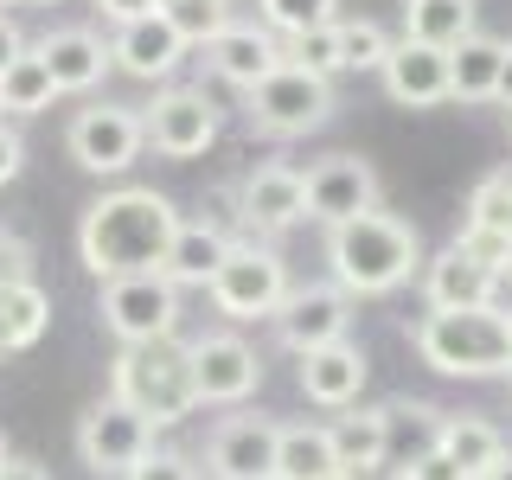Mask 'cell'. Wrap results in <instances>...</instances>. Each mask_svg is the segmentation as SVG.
Listing matches in <instances>:
<instances>
[{
	"mask_svg": "<svg viewBox=\"0 0 512 480\" xmlns=\"http://www.w3.org/2000/svg\"><path fill=\"white\" fill-rule=\"evenodd\" d=\"M7 461H13V448H7V436H0V468H7Z\"/></svg>",
	"mask_w": 512,
	"mask_h": 480,
	"instance_id": "obj_46",
	"label": "cell"
},
{
	"mask_svg": "<svg viewBox=\"0 0 512 480\" xmlns=\"http://www.w3.org/2000/svg\"><path fill=\"white\" fill-rule=\"evenodd\" d=\"M384 436H391V461H404V468H416L423 455H436V436H442V410L429 404H384ZM397 468V474H404Z\"/></svg>",
	"mask_w": 512,
	"mask_h": 480,
	"instance_id": "obj_29",
	"label": "cell"
},
{
	"mask_svg": "<svg viewBox=\"0 0 512 480\" xmlns=\"http://www.w3.org/2000/svg\"><path fill=\"white\" fill-rule=\"evenodd\" d=\"M378 77H384V96H391V103H404V109H436V103H448V52H436V45L397 39Z\"/></svg>",
	"mask_w": 512,
	"mask_h": 480,
	"instance_id": "obj_20",
	"label": "cell"
},
{
	"mask_svg": "<svg viewBox=\"0 0 512 480\" xmlns=\"http://www.w3.org/2000/svg\"><path fill=\"white\" fill-rule=\"evenodd\" d=\"M506 180H512V167H506Z\"/></svg>",
	"mask_w": 512,
	"mask_h": 480,
	"instance_id": "obj_49",
	"label": "cell"
},
{
	"mask_svg": "<svg viewBox=\"0 0 512 480\" xmlns=\"http://www.w3.org/2000/svg\"><path fill=\"white\" fill-rule=\"evenodd\" d=\"M327 116H333V84L295 71V64H282V71H269L256 90H244V122L269 141H295V135H308V128H320Z\"/></svg>",
	"mask_w": 512,
	"mask_h": 480,
	"instance_id": "obj_5",
	"label": "cell"
},
{
	"mask_svg": "<svg viewBox=\"0 0 512 480\" xmlns=\"http://www.w3.org/2000/svg\"><path fill=\"white\" fill-rule=\"evenodd\" d=\"M276 480H352L333 455L327 423H282L276 436Z\"/></svg>",
	"mask_w": 512,
	"mask_h": 480,
	"instance_id": "obj_24",
	"label": "cell"
},
{
	"mask_svg": "<svg viewBox=\"0 0 512 480\" xmlns=\"http://www.w3.org/2000/svg\"><path fill=\"white\" fill-rule=\"evenodd\" d=\"M506 372H512V359H506Z\"/></svg>",
	"mask_w": 512,
	"mask_h": 480,
	"instance_id": "obj_50",
	"label": "cell"
},
{
	"mask_svg": "<svg viewBox=\"0 0 512 480\" xmlns=\"http://www.w3.org/2000/svg\"><path fill=\"white\" fill-rule=\"evenodd\" d=\"M327 269H333V288H346L352 301L365 295H391L404 288L416 269H423V237L410 231L397 212H365L352 224H333L327 231Z\"/></svg>",
	"mask_w": 512,
	"mask_h": 480,
	"instance_id": "obj_2",
	"label": "cell"
},
{
	"mask_svg": "<svg viewBox=\"0 0 512 480\" xmlns=\"http://www.w3.org/2000/svg\"><path fill=\"white\" fill-rule=\"evenodd\" d=\"M32 58L52 71V84H58V96L64 90H96L103 84V71H109V39L103 32H90V26H52L39 45H32Z\"/></svg>",
	"mask_w": 512,
	"mask_h": 480,
	"instance_id": "obj_18",
	"label": "cell"
},
{
	"mask_svg": "<svg viewBox=\"0 0 512 480\" xmlns=\"http://www.w3.org/2000/svg\"><path fill=\"white\" fill-rule=\"evenodd\" d=\"M192 45L173 32L160 13H148V20H135V26H116V39H109V64L128 77H141V84H160V77H173L186 64Z\"/></svg>",
	"mask_w": 512,
	"mask_h": 480,
	"instance_id": "obj_19",
	"label": "cell"
},
{
	"mask_svg": "<svg viewBox=\"0 0 512 480\" xmlns=\"http://www.w3.org/2000/svg\"><path fill=\"white\" fill-rule=\"evenodd\" d=\"M109 397H122L128 410H141L154 429L192 416V410H199V391H192V352H186V340L122 346L116 365H109Z\"/></svg>",
	"mask_w": 512,
	"mask_h": 480,
	"instance_id": "obj_4",
	"label": "cell"
},
{
	"mask_svg": "<svg viewBox=\"0 0 512 480\" xmlns=\"http://www.w3.org/2000/svg\"><path fill=\"white\" fill-rule=\"evenodd\" d=\"M288 263L269 244H231V256L218 263V276L205 282V295H212V308L224 320H269L282 308L288 295Z\"/></svg>",
	"mask_w": 512,
	"mask_h": 480,
	"instance_id": "obj_6",
	"label": "cell"
},
{
	"mask_svg": "<svg viewBox=\"0 0 512 480\" xmlns=\"http://www.w3.org/2000/svg\"><path fill=\"white\" fill-rule=\"evenodd\" d=\"M301 186H308V218H320L327 231H333V224L365 218V212H378V199H384L378 167H372V160H359V154L314 160V167L301 173Z\"/></svg>",
	"mask_w": 512,
	"mask_h": 480,
	"instance_id": "obj_12",
	"label": "cell"
},
{
	"mask_svg": "<svg viewBox=\"0 0 512 480\" xmlns=\"http://www.w3.org/2000/svg\"><path fill=\"white\" fill-rule=\"evenodd\" d=\"M141 128H148V148L167 160H199L218 141V103L192 84L160 90L148 109H141Z\"/></svg>",
	"mask_w": 512,
	"mask_h": 480,
	"instance_id": "obj_11",
	"label": "cell"
},
{
	"mask_svg": "<svg viewBox=\"0 0 512 480\" xmlns=\"http://www.w3.org/2000/svg\"><path fill=\"white\" fill-rule=\"evenodd\" d=\"M500 64H506V39H461L448 52V103H500Z\"/></svg>",
	"mask_w": 512,
	"mask_h": 480,
	"instance_id": "obj_23",
	"label": "cell"
},
{
	"mask_svg": "<svg viewBox=\"0 0 512 480\" xmlns=\"http://www.w3.org/2000/svg\"><path fill=\"white\" fill-rule=\"evenodd\" d=\"M205 64H212V77L218 84H231V90H256L269 71H282V39L269 26H256V20H231L218 32L212 45H205Z\"/></svg>",
	"mask_w": 512,
	"mask_h": 480,
	"instance_id": "obj_17",
	"label": "cell"
},
{
	"mask_svg": "<svg viewBox=\"0 0 512 480\" xmlns=\"http://www.w3.org/2000/svg\"><path fill=\"white\" fill-rule=\"evenodd\" d=\"M327 436H333V455H340V468H346L352 480L378 474L384 461H391V436H384V404H378V410H359V404H352V416L327 423Z\"/></svg>",
	"mask_w": 512,
	"mask_h": 480,
	"instance_id": "obj_26",
	"label": "cell"
},
{
	"mask_svg": "<svg viewBox=\"0 0 512 480\" xmlns=\"http://www.w3.org/2000/svg\"><path fill=\"white\" fill-rule=\"evenodd\" d=\"M20 167H26V141L13 135L7 122H0V186H7V180H20Z\"/></svg>",
	"mask_w": 512,
	"mask_h": 480,
	"instance_id": "obj_41",
	"label": "cell"
},
{
	"mask_svg": "<svg viewBox=\"0 0 512 480\" xmlns=\"http://www.w3.org/2000/svg\"><path fill=\"white\" fill-rule=\"evenodd\" d=\"M500 103L512 109V39H506V64H500Z\"/></svg>",
	"mask_w": 512,
	"mask_h": 480,
	"instance_id": "obj_44",
	"label": "cell"
},
{
	"mask_svg": "<svg viewBox=\"0 0 512 480\" xmlns=\"http://www.w3.org/2000/svg\"><path fill=\"white\" fill-rule=\"evenodd\" d=\"M39 7H58V0H39Z\"/></svg>",
	"mask_w": 512,
	"mask_h": 480,
	"instance_id": "obj_48",
	"label": "cell"
},
{
	"mask_svg": "<svg viewBox=\"0 0 512 480\" xmlns=\"http://www.w3.org/2000/svg\"><path fill=\"white\" fill-rule=\"evenodd\" d=\"M468 224L474 231H493V237H512V180L506 173H487L468 199Z\"/></svg>",
	"mask_w": 512,
	"mask_h": 480,
	"instance_id": "obj_35",
	"label": "cell"
},
{
	"mask_svg": "<svg viewBox=\"0 0 512 480\" xmlns=\"http://www.w3.org/2000/svg\"><path fill=\"white\" fill-rule=\"evenodd\" d=\"M52 96H58L52 71L26 52L7 77H0V116H45V109H52Z\"/></svg>",
	"mask_w": 512,
	"mask_h": 480,
	"instance_id": "obj_30",
	"label": "cell"
},
{
	"mask_svg": "<svg viewBox=\"0 0 512 480\" xmlns=\"http://www.w3.org/2000/svg\"><path fill=\"white\" fill-rule=\"evenodd\" d=\"M224 256H231V237H224L218 224L180 218V231H173V244H167V263H160V276H167L173 288H205V282L218 276Z\"/></svg>",
	"mask_w": 512,
	"mask_h": 480,
	"instance_id": "obj_22",
	"label": "cell"
},
{
	"mask_svg": "<svg viewBox=\"0 0 512 480\" xmlns=\"http://www.w3.org/2000/svg\"><path fill=\"white\" fill-rule=\"evenodd\" d=\"M391 32L378 20H340V52H346V71H384V58H391Z\"/></svg>",
	"mask_w": 512,
	"mask_h": 480,
	"instance_id": "obj_34",
	"label": "cell"
},
{
	"mask_svg": "<svg viewBox=\"0 0 512 480\" xmlns=\"http://www.w3.org/2000/svg\"><path fill=\"white\" fill-rule=\"evenodd\" d=\"M128 480H199V468H192L180 448H154V455L141 461V468L128 474Z\"/></svg>",
	"mask_w": 512,
	"mask_h": 480,
	"instance_id": "obj_37",
	"label": "cell"
},
{
	"mask_svg": "<svg viewBox=\"0 0 512 480\" xmlns=\"http://www.w3.org/2000/svg\"><path fill=\"white\" fill-rule=\"evenodd\" d=\"M365 378H372V359H365L359 340H340V346H320L301 359V391H308V404L320 410H352L365 391Z\"/></svg>",
	"mask_w": 512,
	"mask_h": 480,
	"instance_id": "obj_21",
	"label": "cell"
},
{
	"mask_svg": "<svg viewBox=\"0 0 512 480\" xmlns=\"http://www.w3.org/2000/svg\"><path fill=\"white\" fill-rule=\"evenodd\" d=\"M77 455H84L90 474H122L128 480L154 455V423L141 410H128L122 397H103V404H90L84 423H77Z\"/></svg>",
	"mask_w": 512,
	"mask_h": 480,
	"instance_id": "obj_9",
	"label": "cell"
},
{
	"mask_svg": "<svg viewBox=\"0 0 512 480\" xmlns=\"http://www.w3.org/2000/svg\"><path fill=\"white\" fill-rule=\"evenodd\" d=\"M237 218H244L256 237L295 231V224L308 218V186H301V173L282 167V160H263V167H250L244 186H237Z\"/></svg>",
	"mask_w": 512,
	"mask_h": 480,
	"instance_id": "obj_15",
	"label": "cell"
},
{
	"mask_svg": "<svg viewBox=\"0 0 512 480\" xmlns=\"http://www.w3.org/2000/svg\"><path fill=\"white\" fill-rule=\"evenodd\" d=\"M26 263H32V250L20 244V237H0V288H7V282H26Z\"/></svg>",
	"mask_w": 512,
	"mask_h": 480,
	"instance_id": "obj_40",
	"label": "cell"
},
{
	"mask_svg": "<svg viewBox=\"0 0 512 480\" xmlns=\"http://www.w3.org/2000/svg\"><path fill=\"white\" fill-rule=\"evenodd\" d=\"M0 480H52V474H45V468H39V461H26V455H13V461H7V468H0Z\"/></svg>",
	"mask_w": 512,
	"mask_h": 480,
	"instance_id": "obj_43",
	"label": "cell"
},
{
	"mask_svg": "<svg viewBox=\"0 0 512 480\" xmlns=\"http://www.w3.org/2000/svg\"><path fill=\"white\" fill-rule=\"evenodd\" d=\"M26 52H32V45H26V32L13 26V13H0V77H7V71H13V64H20Z\"/></svg>",
	"mask_w": 512,
	"mask_h": 480,
	"instance_id": "obj_39",
	"label": "cell"
},
{
	"mask_svg": "<svg viewBox=\"0 0 512 480\" xmlns=\"http://www.w3.org/2000/svg\"><path fill=\"white\" fill-rule=\"evenodd\" d=\"M256 13H263V26L282 45L314 32V26H340V0H256Z\"/></svg>",
	"mask_w": 512,
	"mask_h": 480,
	"instance_id": "obj_32",
	"label": "cell"
},
{
	"mask_svg": "<svg viewBox=\"0 0 512 480\" xmlns=\"http://www.w3.org/2000/svg\"><path fill=\"white\" fill-rule=\"evenodd\" d=\"M455 250L468 256V263H480V269H493V276L512 282V237H493V231H474V224H461V231H455Z\"/></svg>",
	"mask_w": 512,
	"mask_h": 480,
	"instance_id": "obj_36",
	"label": "cell"
},
{
	"mask_svg": "<svg viewBox=\"0 0 512 480\" xmlns=\"http://www.w3.org/2000/svg\"><path fill=\"white\" fill-rule=\"evenodd\" d=\"M160 20L180 32L186 45H212L224 26H231V0H160Z\"/></svg>",
	"mask_w": 512,
	"mask_h": 480,
	"instance_id": "obj_31",
	"label": "cell"
},
{
	"mask_svg": "<svg viewBox=\"0 0 512 480\" xmlns=\"http://www.w3.org/2000/svg\"><path fill=\"white\" fill-rule=\"evenodd\" d=\"M282 58L295 64V71L320 77V84H333V77L346 71V52H340V26H314V32H301V39H288V45H282Z\"/></svg>",
	"mask_w": 512,
	"mask_h": 480,
	"instance_id": "obj_33",
	"label": "cell"
},
{
	"mask_svg": "<svg viewBox=\"0 0 512 480\" xmlns=\"http://www.w3.org/2000/svg\"><path fill=\"white\" fill-rule=\"evenodd\" d=\"M103 327L116 333L122 346H160V340H173V333H180V288L160 276V269L103 282Z\"/></svg>",
	"mask_w": 512,
	"mask_h": 480,
	"instance_id": "obj_7",
	"label": "cell"
},
{
	"mask_svg": "<svg viewBox=\"0 0 512 480\" xmlns=\"http://www.w3.org/2000/svg\"><path fill=\"white\" fill-rule=\"evenodd\" d=\"M52 327V295L39 282H7L0 288V352H26L39 346V333Z\"/></svg>",
	"mask_w": 512,
	"mask_h": 480,
	"instance_id": "obj_27",
	"label": "cell"
},
{
	"mask_svg": "<svg viewBox=\"0 0 512 480\" xmlns=\"http://www.w3.org/2000/svg\"><path fill=\"white\" fill-rule=\"evenodd\" d=\"M404 39L455 52L461 39H474V0H404Z\"/></svg>",
	"mask_w": 512,
	"mask_h": 480,
	"instance_id": "obj_28",
	"label": "cell"
},
{
	"mask_svg": "<svg viewBox=\"0 0 512 480\" xmlns=\"http://www.w3.org/2000/svg\"><path fill=\"white\" fill-rule=\"evenodd\" d=\"M71 160L84 173H96V180H116V173H128L141 160V148H148V128H141V109L135 103H90L71 116Z\"/></svg>",
	"mask_w": 512,
	"mask_h": 480,
	"instance_id": "obj_8",
	"label": "cell"
},
{
	"mask_svg": "<svg viewBox=\"0 0 512 480\" xmlns=\"http://www.w3.org/2000/svg\"><path fill=\"white\" fill-rule=\"evenodd\" d=\"M96 7H103L109 26H135V20H148V13H160V0H96Z\"/></svg>",
	"mask_w": 512,
	"mask_h": 480,
	"instance_id": "obj_38",
	"label": "cell"
},
{
	"mask_svg": "<svg viewBox=\"0 0 512 480\" xmlns=\"http://www.w3.org/2000/svg\"><path fill=\"white\" fill-rule=\"evenodd\" d=\"M397 480H461V468H455V461H442V455H423L416 468H404Z\"/></svg>",
	"mask_w": 512,
	"mask_h": 480,
	"instance_id": "obj_42",
	"label": "cell"
},
{
	"mask_svg": "<svg viewBox=\"0 0 512 480\" xmlns=\"http://www.w3.org/2000/svg\"><path fill=\"white\" fill-rule=\"evenodd\" d=\"M180 231V212H173L167 192L154 186H116L84 212L77 224V256L96 282L116 276H148V269L167 263V244Z\"/></svg>",
	"mask_w": 512,
	"mask_h": 480,
	"instance_id": "obj_1",
	"label": "cell"
},
{
	"mask_svg": "<svg viewBox=\"0 0 512 480\" xmlns=\"http://www.w3.org/2000/svg\"><path fill=\"white\" fill-rule=\"evenodd\" d=\"M276 416H224L205 442V474L212 480H276Z\"/></svg>",
	"mask_w": 512,
	"mask_h": 480,
	"instance_id": "obj_14",
	"label": "cell"
},
{
	"mask_svg": "<svg viewBox=\"0 0 512 480\" xmlns=\"http://www.w3.org/2000/svg\"><path fill=\"white\" fill-rule=\"evenodd\" d=\"M269 327H276V340L295 352V359H308L320 346L352 340V295L333 288V282H295L282 295V308L269 314Z\"/></svg>",
	"mask_w": 512,
	"mask_h": 480,
	"instance_id": "obj_10",
	"label": "cell"
},
{
	"mask_svg": "<svg viewBox=\"0 0 512 480\" xmlns=\"http://www.w3.org/2000/svg\"><path fill=\"white\" fill-rule=\"evenodd\" d=\"M410 346L442 378H500L512 359V314L468 308V314H423L410 327Z\"/></svg>",
	"mask_w": 512,
	"mask_h": 480,
	"instance_id": "obj_3",
	"label": "cell"
},
{
	"mask_svg": "<svg viewBox=\"0 0 512 480\" xmlns=\"http://www.w3.org/2000/svg\"><path fill=\"white\" fill-rule=\"evenodd\" d=\"M436 455L455 461L461 480H487L493 468L506 461V442L487 416H442V436H436Z\"/></svg>",
	"mask_w": 512,
	"mask_h": 480,
	"instance_id": "obj_25",
	"label": "cell"
},
{
	"mask_svg": "<svg viewBox=\"0 0 512 480\" xmlns=\"http://www.w3.org/2000/svg\"><path fill=\"white\" fill-rule=\"evenodd\" d=\"M7 7H20V0H0V13H7Z\"/></svg>",
	"mask_w": 512,
	"mask_h": 480,
	"instance_id": "obj_47",
	"label": "cell"
},
{
	"mask_svg": "<svg viewBox=\"0 0 512 480\" xmlns=\"http://www.w3.org/2000/svg\"><path fill=\"white\" fill-rule=\"evenodd\" d=\"M487 480H512V455H506V461H500V468H493Z\"/></svg>",
	"mask_w": 512,
	"mask_h": 480,
	"instance_id": "obj_45",
	"label": "cell"
},
{
	"mask_svg": "<svg viewBox=\"0 0 512 480\" xmlns=\"http://www.w3.org/2000/svg\"><path fill=\"white\" fill-rule=\"evenodd\" d=\"M500 288L506 276H493V269L468 263L455 244L423 256V301L429 314H468V308H500Z\"/></svg>",
	"mask_w": 512,
	"mask_h": 480,
	"instance_id": "obj_16",
	"label": "cell"
},
{
	"mask_svg": "<svg viewBox=\"0 0 512 480\" xmlns=\"http://www.w3.org/2000/svg\"><path fill=\"white\" fill-rule=\"evenodd\" d=\"M192 352V391L199 404H244V397L263 384V359L244 333H205V340H186Z\"/></svg>",
	"mask_w": 512,
	"mask_h": 480,
	"instance_id": "obj_13",
	"label": "cell"
}]
</instances>
